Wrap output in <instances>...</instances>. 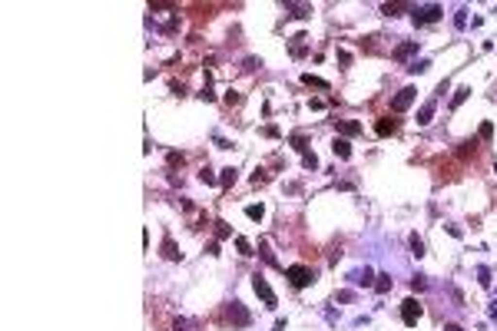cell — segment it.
Masks as SVG:
<instances>
[{"mask_svg":"<svg viewBox=\"0 0 497 331\" xmlns=\"http://www.w3.org/2000/svg\"><path fill=\"white\" fill-rule=\"evenodd\" d=\"M285 278L292 281L295 288H305V285L315 281V272L308 268V265H292V268H285Z\"/></svg>","mask_w":497,"mask_h":331,"instance_id":"obj_1","label":"cell"},{"mask_svg":"<svg viewBox=\"0 0 497 331\" xmlns=\"http://www.w3.org/2000/svg\"><path fill=\"white\" fill-rule=\"evenodd\" d=\"M441 7L438 3H428V7H414V23H434V20H441Z\"/></svg>","mask_w":497,"mask_h":331,"instance_id":"obj_2","label":"cell"},{"mask_svg":"<svg viewBox=\"0 0 497 331\" xmlns=\"http://www.w3.org/2000/svg\"><path fill=\"white\" fill-rule=\"evenodd\" d=\"M418 318H421L418 298H405V301H401V321H405V325H418Z\"/></svg>","mask_w":497,"mask_h":331,"instance_id":"obj_3","label":"cell"},{"mask_svg":"<svg viewBox=\"0 0 497 331\" xmlns=\"http://www.w3.org/2000/svg\"><path fill=\"white\" fill-rule=\"evenodd\" d=\"M252 288H256V295L269 305V308H275V292L269 288V281H265L262 275H252Z\"/></svg>","mask_w":497,"mask_h":331,"instance_id":"obj_4","label":"cell"},{"mask_svg":"<svg viewBox=\"0 0 497 331\" xmlns=\"http://www.w3.org/2000/svg\"><path fill=\"white\" fill-rule=\"evenodd\" d=\"M414 96H418V90H414V86H405V90H401L398 96H394V99H391V110H394V113H405L408 106L414 103Z\"/></svg>","mask_w":497,"mask_h":331,"instance_id":"obj_5","label":"cell"},{"mask_svg":"<svg viewBox=\"0 0 497 331\" xmlns=\"http://www.w3.org/2000/svg\"><path fill=\"white\" fill-rule=\"evenodd\" d=\"M375 132H378V136H394V132H398V119H391V116H381V119L375 123Z\"/></svg>","mask_w":497,"mask_h":331,"instance_id":"obj_6","label":"cell"},{"mask_svg":"<svg viewBox=\"0 0 497 331\" xmlns=\"http://www.w3.org/2000/svg\"><path fill=\"white\" fill-rule=\"evenodd\" d=\"M229 321L232 325H249V312L242 308V301H232L229 305Z\"/></svg>","mask_w":497,"mask_h":331,"instance_id":"obj_7","label":"cell"},{"mask_svg":"<svg viewBox=\"0 0 497 331\" xmlns=\"http://www.w3.org/2000/svg\"><path fill=\"white\" fill-rule=\"evenodd\" d=\"M331 152L338 156V159H351V143L345 136H335V143H331Z\"/></svg>","mask_w":497,"mask_h":331,"instance_id":"obj_8","label":"cell"},{"mask_svg":"<svg viewBox=\"0 0 497 331\" xmlns=\"http://www.w3.org/2000/svg\"><path fill=\"white\" fill-rule=\"evenodd\" d=\"M411 53H418V40H408L401 47H394V60H408Z\"/></svg>","mask_w":497,"mask_h":331,"instance_id":"obj_9","label":"cell"},{"mask_svg":"<svg viewBox=\"0 0 497 331\" xmlns=\"http://www.w3.org/2000/svg\"><path fill=\"white\" fill-rule=\"evenodd\" d=\"M338 132H342L345 139H348V136H358V132H361V123H355V119H342V123H338Z\"/></svg>","mask_w":497,"mask_h":331,"instance_id":"obj_10","label":"cell"},{"mask_svg":"<svg viewBox=\"0 0 497 331\" xmlns=\"http://www.w3.org/2000/svg\"><path fill=\"white\" fill-rule=\"evenodd\" d=\"M163 255L169 258V262H179V258H183V252L176 248V242L169 239V235H166V239H163Z\"/></svg>","mask_w":497,"mask_h":331,"instance_id":"obj_11","label":"cell"},{"mask_svg":"<svg viewBox=\"0 0 497 331\" xmlns=\"http://www.w3.org/2000/svg\"><path fill=\"white\" fill-rule=\"evenodd\" d=\"M434 119V103H424L421 110H418V126H428Z\"/></svg>","mask_w":497,"mask_h":331,"instance_id":"obj_12","label":"cell"},{"mask_svg":"<svg viewBox=\"0 0 497 331\" xmlns=\"http://www.w3.org/2000/svg\"><path fill=\"white\" fill-rule=\"evenodd\" d=\"M302 83H305V86H315V90H328V80L312 76V73H302Z\"/></svg>","mask_w":497,"mask_h":331,"instance_id":"obj_13","label":"cell"},{"mask_svg":"<svg viewBox=\"0 0 497 331\" xmlns=\"http://www.w3.org/2000/svg\"><path fill=\"white\" fill-rule=\"evenodd\" d=\"M236 179H239V172H236V169L229 166V169H222V176H219V185H225V189H229V185H236Z\"/></svg>","mask_w":497,"mask_h":331,"instance_id":"obj_14","label":"cell"},{"mask_svg":"<svg viewBox=\"0 0 497 331\" xmlns=\"http://www.w3.org/2000/svg\"><path fill=\"white\" fill-rule=\"evenodd\" d=\"M471 96V86H461V90H454V96H451V110H458L461 103Z\"/></svg>","mask_w":497,"mask_h":331,"instance_id":"obj_15","label":"cell"},{"mask_svg":"<svg viewBox=\"0 0 497 331\" xmlns=\"http://www.w3.org/2000/svg\"><path fill=\"white\" fill-rule=\"evenodd\" d=\"M285 10H289V17H308L312 14V7H302V3H285Z\"/></svg>","mask_w":497,"mask_h":331,"instance_id":"obj_16","label":"cell"},{"mask_svg":"<svg viewBox=\"0 0 497 331\" xmlns=\"http://www.w3.org/2000/svg\"><path fill=\"white\" fill-rule=\"evenodd\" d=\"M199 179H203L206 185H216V182H219V176H216V172H212L209 166H203V169H199Z\"/></svg>","mask_w":497,"mask_h":331,"instance_id":"obj_17","label":"cell"},{"mask_svg":"<svg viewBox=\"0 0 497 331\" xmlns=\"http://www.w3.org/2000/svg\"><path fill=\"white\" fill-rule=\"evenodd\" d=\"M371 278H375V275H371L368 268H365V272H355V275H351V281H355V285H375Z\"/></svg>","mask_w":497,"mask_h":331,"instance_id":"obj_18","label":"cell"},{"mask_svg":"<svg viewBox=\"0 0 497 331\" xmlns=\"http://www.w3.org/2000/svg\"><path fill=\"white\" fill-rule=\"evenodd\" d=\"M401 10H408V3H385L381 7V14H388V17H398Z\"/></svg>","mask_w":497,"mask_h":331,"instance_id":"obj_19","label":"cell"},{"mask_svg":"<svg viewBox=\"0 0 497 331\" xmlns=\"http://www.w3.org/2000/svg\"><path fill=\"white\" fill-rule=\"evenodd\" d=\"M245 215H249L252 222H262V215H265V209H262V205H245Z\"/></svg>","mask_w":497,"mask_h":331,"instance_id":"obj_20","label":"cell"},{"mask_svg":"<svg viewBox=\"0 0 497 331\" xmlns=\"http://www.w3.org/2000/svg\"><path fill=\"white\" fill-rule=\"evenodd\" d=\"M229 235H232V229H229V222H216V239H229Z\"/></svg>","mask_w":497,"mask_h":331,"instance_id":"obj_21","label":"cell"},{"mask_svg":"<svg viewBox=\"0 0 497 331\" xmlns=\"http://www.w3.org/2000/svg\"><path fill=\"white\" fill-rule=\"evenodd\" d=\"M411 255H414V258H421V255H424V242L418 239V235H411Z\"/></svg>","mask_w":497,"mask_h":331,"instance_id":"obj_22","label":"cell"},{"mask_svg":"<svg viewBox=\"0 0 497 331\" xmlns=\"http://www.w3.org/2000/svg\"><path fill=\"white\" fill-rule=\"evenodd\" d=\"M236 248H239V255H252V242H249V239H242V235L236 239Z\"/></svg>","mask_w":497,"mask_h":331,"instance_id":"obj_23","label":"cell"},{"mask_svg":"<svg viewBox=\"0 0 497 331\" xmlns=\"http://www.w3.org/2000/svg\"><path fill=\"white\" fill-rule=\"evenodd\" d=\"M375 288H378V292L385 295L388 288H391V275H385V272H381V275H378V281H375Z\"/></svg>","mask_w":497,"mask_h":331,"instance_id":"obj_24","label":"cell"},{"mask_svg":"<svg viewBox=\"0 0 497 331\" xmlns=\"http://www.w3.org/2000/svg\"><path fill=\"white\" fill-rule=\"evenodd\" d=\"M478 136H480V139H484V143H487V139H494V126H491V123H480Z\"/></svg>","mask_w":497,"mask_h":331,"instance_id":"obj_25","label":"cell"},{"mask_svg":"<svg viewBox=\"0 0 497 331\" xmlns=\"http://www.w3.org/2000/svg\"><path fill=\"white\" fill-rule=\"evenodd\" d=\"M302 166H305V169H315V166H318V156H315V152H302Z\"/></svg>","mask_w":497,"mask_h":331,"instance_id":"obj_26","label":"cell"},{"mask_svg":"<svg viewBox=\"0 0 497 331\" xmlns=\"http://www.w3.org/2000/svg\"><path fill=\"white\" fill-rule=\"evenodd\" d=\"M292 146L298 149V152H308V146H305V136H302V132H295V136H292Z\"/></svg>","mask_w":497,"mask_h":331,"instance_id":"obj_27","label":"cell"},{"mask_svg":"<svg viewBox=\"0 0 497 331\" xmlns=\"http://www.w3.org/2000/svg\"><path fill=\"white\" fill-rule=\"evenodd\" d=\"M302 40H305L302 33H298V37L292 40V53H295V56H302V53H305V43H302Z\"/></svg>","mask_w":497,"mask_h":331,"instance_id":"obj_28","label":"cell"},{"mask_svg":"<svg viewBox=\"0 0 497 331\" xmlns=\"http://www.w3.org/2000/svg\"><path fill=\"white\" fill-rule=\"evenodd\" d=\"M428 66H431V63H428V60H414V63H411V66H408V70H411V73H424V70H428Z\"/></svg>","mask_w":497,"mask_h":331,"instance_id":"obj_29","label":"cell"},{"mask_svg":"<svg viewBox=\"0 0 497 331\" xmlns=\"http://www.w3.org/2000/svg\"><path fill=\"white\" fill-rule=\"evenodd\" d=\"M411 288H414V292H424V288H428L424 275H414V278H411Z\"/></svg>","mask_w":497,"mask_h":331,"instance_id":"obj_30","label":"cell"},{"mask_svg":"<svg viewBox=\"0 0 497 331\" xmlns=\"http://www.w3.org/2000/svg\"><path fill=\"white\" fill-rule=\"evenodd\" d=\"M478 281H480V285H491V272H487L484 265H480V268H478Z\"/></svg>","mask_w":497,"mask_h":331,"instance_id":"obj_31","label":"cell"},{"mask_svg":"<svg viewBox=\"0 0 497 331\" xmlns=\"http://www.w3.org/2000/svg\"><path fill=\"white\" fill-rule=\"evenodd\" d=\"M239 99H242V96H239V93H232V90H229V93H225V103H229V106H236V103H239Z\"/></svg>","mask_w":497,"mask_h":331,"instance_id":"obj_32","label":"cell"},{"mask_svg":"<svg viewBox=\"0 0 497 331\" xmlns=\"http://www.w3.org/2000/svg\"><path fill=\"white\" fill-rule=\"evenodd\" d=\"M454 23H458V27H464V23H467V10H458V17H454Z\"/></svg>","mask_w":497,"mask_h":331,"instance_id":"obj_33","label":"cell"},{"mask_svg":"<svg viewBox=\"0 0 497 331\" xmlns=\"http://www.w3.org/2000/svg\"><path fill=\"white\" fill-rule=\"evenodd\" d=\"M444 331H464L461 325H444Z\"/></svg>","mask_w":497,"mask_h":331,"instance_id":"obj_34","label":"cell"},{"mask_svg":"<svg viewBox=\"0 0 497 331\" xmlns=\"http://www.w3.org/2000/svg\"><path fill=\"white\" fill-rule=\"evenodd\" d=\"M491 318H497V305H494V308H491Z\"/></svg>","mask_w":497,"mask_h":331,"instance_id":"obj_35","label":"cell"},{"mask_svg":"<svg viewBox=\"0 0 497 331\" xmlns=\"http://www.w3.org/2000/svg\"><path fill=\"white\" fill-rule=\"evenodd\" d=\"M494 172H497V166H494Z\"/></svg>","mask_w":497,"mask_h":331,"instance_id":"obj_36","label":"cell"}]
</instances>
